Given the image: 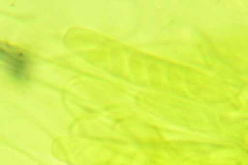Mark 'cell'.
<instances>
[{"label":"cell","mask_w":248,"mask_h":165,"mask_svg":"<svg viewBox=\"0 0 248 165\" xmlns=\"http://www.w3.org/2000/svg\"><path fill=\"white\" fill-rule=\"evenodd\" d=\"M0 68L2 73L15 83L25 85L31 81V73H33V58L27 50L19 48V45L0 42Z\"/></svg>","instance_id":"cell-1"}]
</instances>
